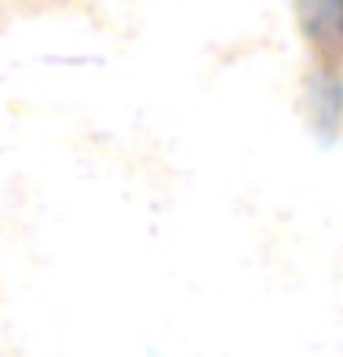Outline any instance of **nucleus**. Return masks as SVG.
I'll return each mask as SVG.
<instances>
[{
    "instance_id": "1",
    "label": "nucleus",
    "mask_w": 343,
    "mask_h": 357,
    "mask_svg": "<svg viewBox=\"0 0 343 357\" xmlns=\"http://www.w3.org/2000/svg\"><path fill=\"white\" fill-rule=\"evenodd\" d=\"M296 19L321 59L343 55V0H296Z\"/></svg>"
}]
</instances>
